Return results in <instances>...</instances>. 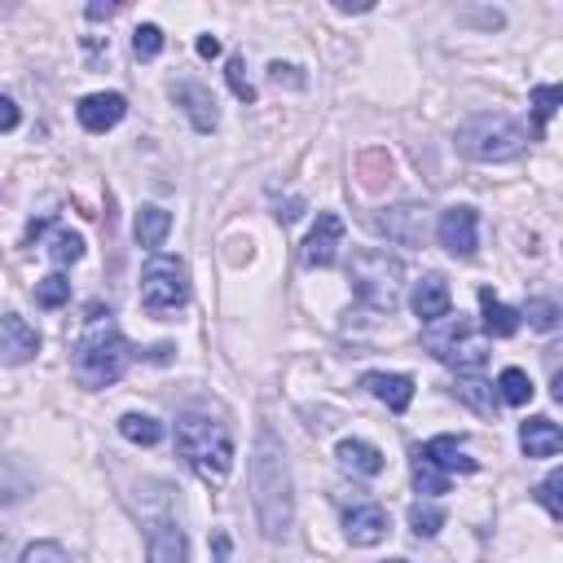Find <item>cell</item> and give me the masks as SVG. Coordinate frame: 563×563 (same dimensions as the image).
I'll use <instances>...</instances> for the list:
<instances>
[{"label":"cell","instance_id":"6da1fadb","mask_svg":"<svg viewBox=\"0 0 563 563\" xmlns=\"http://www.w3.org/2000/svg\"><path fill=\"white\" fill-rule=\"evenodd\" d=\"M251 506H255L260 532L268 541H286V532L295 523V493H290L286 453L268 427H260L255 453H251Z\"/></svg>","mask_w":563,"mask_h":563},{"label":"cell","instance_id":"7a4b0ae2","mask_svg":"<svg viewBox=\"0 0 563 563\" xmlns=\"http://www.w3.org/2000/svg\"><path fill=\"white\" fill-rule=\"evenodd\" d=\"M128 361H132V347H128L123 330L114 325L110 308L92 303L84 325H79V334H75V343H70V374H75V383L88 387V391H101V387L123 378Z\"/></svg>","mask_w":563,"mask_h":563},{"label":"cell","instance_id":"3957f363","mask_svg":"<svg viewBox=\"0 0 563 563\" xmlns=\"http://www.w3.org/2000/svg\"><path fill=\"white\" fill-rule=\"evenodd\" d=\"M176 453L207 479L220 484L233 471V435L224 422L207 418V413H185L176 418Z\"/></svg>","mask_w":563,"mask_h":563},{"label":"cell","instance_id":"277c9868","mask_svg":"<svg viewBox=\"0 0 563 563\" xmlns=\"http://www.w3.org/2000/svg\"><path fill=\"white\" fill-rule=\"evenodd\" d=\"M453 141H457V150H462L466 158H475V163H506V158L523 154L528 128H523L519 119L501 114V110H479V114H471V119L457 123Z\"/></svg>","mask_w":563,"mask_h":563},{"label":"cell","instance_id":"5b68a950","mask_svg":"<svg viewBox=\"0 0 563 563\" xmlns=\"http://www.w3.org/2000/svg\"><path fill=\"white\" fill-rule=\"evenodd\" d=\"M347 282L369 312H391L405 295V264L387 251H356L347 264Z\"/></svg>","mask_w":563,"mask_h":563},{"label":"cell","instance_id":"8992f818","mask_svg":"<svg viewBox=\"0 0 563 563\" xmlns=\"http://www.w3.org/2000/svg\"><path fill=\"white\" fill-rule=\"evenodd\" d=\"M189 303V268L176 255H150L141 268V308L150 317H167Z\"/></svg>","mask_w":563,"mask_h":563},{"label":"cell","instance_id":"52a82bcc","mask_svg":"<svg viewBox=\"0 0 563 563\" xmlns=\"http://www.w3.org/2000/svg\"><path fill=\"white\" fill-rule=\"evenodd\" d=\"M435 238L457 260L475 255V246H479V216H475V207H449V211H440Z\"/></svg>","mask_w":563,"mask_h":563},{"label":"cell","instance_id":"ba28073f","mask_svg":"<svg viewBox=\"0 0 563 563\" xmlns=\"http://www.w3.org/2000/svg\"><path fill=\"white\" fill-rule=\"evenodd\" d=\"M35 352H40V330L26 317L4 312L0 317V361L4 365H26V361H35Z\"/></svg>","mask_w":563,"mask_h":563},{"label":"cell","instance_id":"9c48e42d","mask_svg":"<svg viewBox=\"0 0 563 563\" xmlns=\"http://www.w3.org/2000/svg\"><path fill=\"white\" fill-rule=\"evenodd\" d=\"M339 246H343V220L334 211H321L308 242H303V264L308 268H330L339 260Z\"/></svg>","mask_w":563,"mask_h":563},{"label":"cell","instance_id":"30bf717a","mask_svg":"<svg viewBox=\"0 0 563 563\" xmlns=\"http://www.w3.org/2000/svg\"><path fill=\"white\" fill-rule=\"evenodd\" d=\"M172 101L189 114V123H194V132H216V123H220V110H216V97L202 88V84H194V79H176L172 88Z\"/></svg>","mask_w":563,"mask_h":563},{"label":"cell","instance_id":"8fae6325","mask_svg":"<svg viewBox=\"0 0 563 563\" xmlns=\"http://www.w3.org/2000/svg\"><path fill=\"white\" fill-rule=\"evenodd\" d=\"M75 114H79L84 132H110L128 114V97L123 92H88V97H79Z\"/></svg>","mask_w":563,"mask_h":563},{"label":"cell","instance_id":"7c38bea8","mask_svg":"<svg viewBox=\"0 0 563 563\" xmlns=\"http://www.w3.org/2000/svg\"><path fill=\"white\" fill-rule=\"evenodd\" d=\"M449 303H453V295H449V282H444L440 273H422V277L413 282V290H409V308H413V317H418L422 325L449 317Z\"/></svg>","mask_w":563,"mask_h":563},{"label":"cell","instance_id":"4fadbf2b","mask_svg":"<svg viewBox=\"0 0 563 563\" xmlns=\"http://www.w3.org/2000/svg\"><path fill=\"white\" fill-rule=\"evenodd\" d=\"M387 510L378 506V501H361V506H352L347 515H343V537L352 541V545H378L383 537H387Z\"/></svg>","mask_w":563,"mask_h":563},{"label":"cell","instance_id":"5bb4252c","mask_svg":"<svg viewBox=\"0 0 563 563\" xmlns=\"http://www.w3.org/2000/svg\"><path fill=\"white\" fill-rule=\"evenodd\" d=\"M361 387H365L374 400H383L391 413H405V409H409V400H413V378H409V374L369 369V374H361Z\"/></svg>","mask_w":563,"mask_h":563},{"label":"cell","instance_id":"9a60e30c","mask_svg":"<svg viewBox=\"0 0 563 563\" xmlns=\"http://www.w3.org/2000/svg\"><path fill=\"white\" fill-rule=\"evenodd\" d=\"M519 449H523V457H554V453L563 449V431H559V422L545 418V413L523 418V422H519Z\"/></svg>","mask_w":563,"mask_h":563},{"label":"cell","instance_id":"2e32d148","mask_svg":"<svg viewBox=\"0 0 563 563\" xmlns=\"http://www.w3.org/2000/svg\"><path fill=\"white\" fill-rule=\"evenodd\" d=\"M189 559V541L180 532V523L158 519L145 537V563H185Z\"/></svg>","mask_w":563,"mask_h":563},{"label":"cell","instance_id":"e0dca14e","mask_svg":"<svg viewBox=\"0 0 563 563\" xmlns=\"http://www.w3.org/2000/svg\"><path fill=\"white\" fill-rule=\"evenodd\" d=\"M418 453L431 466H440L444 475H471L475 471V457H466V449H462L457 435H431L427 444H418Z\"/></svg>","mask_w":563,"mask_h":563},{"label":"cell","instance_id":"ac0fdd59","mask_svg":"<svg viewBox=\"0 0 563 563\" xmlns=\"http://www.w3.org/2000/svg\"><path fill=\"white\" fill-rule=\"evenodd\" d=\"M466 334H471V325H466L462 317H440V321H427V325H422V343H427V352H431L435 361H444Z\"/></svg>","mask_w":563,"mask_h":563},{"label":"cell","instance_id":"d6986e66","mask_svg":"<svg viewBox=\"0 0 563 563\" xmlns=\"http://www.w3.org/2000/svg\"><path fill=\"white\" fill-rule=\"evenodd\" d=\"M378 229H383L391 242L413 246V242H422V207H413V202L391 207L387 216H378Z\"/></svg>","mask_w":563,"mask_h":563},{"label":"cell","instance_id":"ffe728a7","mask_svg":"<svg viewBox=\"0 0 563 563\" xmlns=\"http://www.w3.org/2000/svg\"><path fill=\"white\" fill-rule=\"evenodd\" d=\"M479 312H484V334H488V339H510V334L519 330V308L501 303L488 286L479 290Z\"/></svg>","mask_w":563,"mask_h":563},{"label":"cell","instance_id":"44dd1931","mask_svg":"<svg viewBox=\"0 0 563 563\" xmlns=\"http://www.w3.org/2000/svg\"><path fill=\"white\" fill-rule=\"evenodd\" d=\"M466 409H475V413H497V391H493V383L484 378V374H457L453 378V387H449Z\"/></svg>","mask_w":563,"mask_h":563},{"label":"cell","instance_id":"7402d4cb","mask_svg":"<svg viewBox=\"0 0 563 563\" xmlns=\"http://www.w3.org/2000/svg\"><path fill=\"white\" fill-rule=\"evenodd\" d=\"M334 457H339V466H347L352 475H378V471L387 466V462H383V449L369 444V440H339Z\"/></svg>","mask_w":563,"mask_h":563},{"label":"cell","instance_id":"603a6c76","mask_svg":"<svg viewBox=\"0 0 563 563\" xmlns=\"http://www.w3.org/2000/svg\"><path fill=\"white\" fill-rule=\"evenodd\" d=\"M132 233H136V242L150 246V251L163 246L167 233H172V211H163V207H141L136 220H132Z\"/></svg>","mask_w":563,"mask_h":563},{"label":"cell","instance_id":"cb8c5ba5","mask_svg":"<svg viewBox=\"0 0 563 563\" xmlns=\"http://www.w3.org/2000/svg\"><path fill=\"white\" fill-rule=\"evenodd\" d=\"M493 391H497L501 405H528L537 387H532V378H528L519 365H506V369L497 374V387H493Z\"/></svg>","mask_w":563,"mask_h":563},{"label":"cell","instance_id":"d4e9b609","mask_svg":"<svg viewBox=\"0 0 563 563\" xmlns=\"http://www.w3.org/2000/svg\"><path fill=\"white\" fill-rule=\"evenodd\" d=\"M26 493H31V475H26V466L13 462V457H0V506H18Z\"/></svg>","mask_w":563,"mask_h":563},{"label":"cell","instance_id":"484cf974","mask_svg":"<svg viewBox=\"0 0 563 563\" xmlns=\"http://www.w3.org/2000/svg\"><path fill=\"white\" fill-rule=\"evenodd\" d=\"M484 361H488V343H484V339H475V334H466V339L444 356V365H453L457 374H479V369H484Z\"/></svg>","mask_w":563,"mask_h":563},{"label":"cell","instance_id":"4316f807","mask_svg":"<svg viewBox=\"0 0 563 563\" xmlns=\"http://www.w3.org/2000/svg\"><path fill=\"white\" fill-rule=\"evenodd\" d=\"M409 475H413V488H418L422 497H440V493H449V475H444L440 466H431L418 449H413V457H409Z\"/></svg>","mask_w":563,"mask_h":563},{"label":"cell","instance_id":"83f0119b","mask_svg":"<svg viewBox=\"0 0 563 563\" xmlns=\"http://www.w3.org/2000/svg\"><path fill=\"white\" fill-rule=\"evenodd\" d=\"M119 435L123 440H132V444H158L163 440V422L158 418H150V413H123L119 418Z\"/></svg>","mask_w":563,"mask_h":563},{"label":"cell","instance_id":"f1b7e54d","mask_svg":"<svg viewBox=\"0 0 563 563\" xmlns=\"http://www.w3.org/2000/svg\"><path fill=\"white\" fill-rule=\"evenodd\" d=\"M559 101H563V88H559V84H537V88H532V119H537L532 136L545 132V123H550V114L559 110Z\"/></svg>","mask_w":563,"mask_h":563},{"label":"cell","instance_id":"f546056e","mask_svg":"<svg viewBox=\"0 0 563 563\" xmlns=\"http://www.w3.org/2000/svg\"><path fill=\"white\" fill-rule=\"evenodd\" d=\"M48 255H53V264H75L79 255H84V238L75 233V229H48Z\"/></svg>","mask_w":563,"mask_h":563},{"label":"cell","instance_id":"4dcf8cb0","mask_svg":"<svg viewBox=\"0 0 563 563\" xmlns=\"http://www.w3.org/2000/svg\"><path fill=\"white\" fill-rule=\"evenodd\" d=\"M409 528H413V537H435L444 528V510L431 506V501H413L409 506Z\"/></svg>","mask_w":563,"mask_h":563},{"label":"cell","instance_id":"1f68e13d","mask_svg":"<svg viewBox=\"0 0 563 563\" xmlns=\"http://www.w3.org/2000/svg\"><path fill=\"white\" fill-rule=\"evenodd\" d=\"M66 299H70V282L62 273H48V277L35 282V303L40 308H62Z\"/></svg>","mask_w":563,"mask_h":563},{"label":"cell","instance_id":"d6a6232c","mask_svg":"<svg viewBox=\"0 0 563 563\" xmlns=\"http://www.w3.org/2000/svg\"><path fill=\"white\" fill-rule=\"evenodd\" d=\"M132 53H136L141 62L158 57V53H163V26H154V22H141V26L132 31Z\"/></svg>","mask_w":563,"mask_h":563},{"label":"cell","instance_id":"836d02e7","mask_svg":"<svg viewBox=\"0 0 563 563\" xmlns=\"http://www.w3.org/2000/svg\"><path fill=\"white\" fill-rule=\"evenodd\" d=\"M519 317H528L532 330H545V334H550V330L559 325V303H554V299H528V308H523Z\"/></svg>","mask_w":563,"mask_h":563},{"label":"cell","instance_id":"e575fe53","mask_svg":"<svg viewBox=\"0 0 563 563\" xmlns=\"http://www.w3.org/2000/svg\"><path fill=\"white\" fill-rule=\"evenodd\" d=\"M559 488H563V471H550V475L537 484V501L545 506L550 519H563V497H559Z\"/></svg>","mask_w":563,"mask_h":563},{"label":"cell","instance_id":"d590c367","mask_svg":"<svg viewBox=\"0 0 563 563\" xmlns=\"http://www.w3.org/2000/svg\"><path fill=\"white\" fill-rule=\"evenodd\" d=\"M18 563H70V554H66V545H57V541H31Z\"/></svg>","mask_w":563,"mask_h":563},{"label":"cell","instance_id":"8d00e7d4","mask_svg":"<svg viewBox=\"0 0 563 563\" xmlns=\"http://www.w3.org/2000/svg\"><path fill=\"white\" fill-rule=\"evenodd\" d=\"M224 75H229V88H233L238 101H255V84L246 79V62L242 57H229V70Z\"/></svg>","mask_w":563,"mask_h":563},{"label":"cell","instance_id":"74e56055","mask_svg":"<svg viewBox=\"0 0 563 563\" xmlns=\"http://www.w3.org/2000/svg\"><path fill=\"white\" fill-rule=\"evenodd\" d=\"M268 79L273 84H290V88H303L308 79L299 75V66H290V62H268Z\"/></svg>","mask_w":563,"mask_h":563},{"label":"cell","instance_id":"f35d334b","mask_svg":"<svg viewBox=\"0 0 563 563\" xmlns=\"http://www.w3.org/2000/svg\"><path fill=\"white\" fill-rule=\"evenodd\" d=\"M22 123V110H18V101L13 97H0V132H13Z\"/></svg>","mask_w":563,"mask_h":563},{"label":"cell","instance_id":"ab89813d","mask_svg":"<svg viewBox=\"0 0 563 563\" xmlns=\"http://www.w3.org/2000/svg\"><path fill=\"white\" fill-rule=\"evenodd\" d=\"M299 211H303V202H299V198H286V207H282V211H273V216H277L282 224H290V220H295Z\"/></svg>","mask_w":563,"mask_h":563},{"label":"cell","instance_id":"60d3db41","mask_svg":"<svg viewBox=\"0 0 563 563\" xmlns=\"http://www.w3.org/2000/svg\"><path fill=\"white\" fill-rule=\"evenodd\" d=\"M211 545H216V563H229V532H216Z\"/></svg>","mask_w":563,"mask_h":563},{"label":"cell","instance_id":"b9f144b4","mask_svg":"<svg viewBox=\"0 0 563 563\" xmlns=\"http://www.w3.org/2000/svg\"><path fill=\"white\" fill-rule=\"evenodd\" d=\"M198 53H202V57H220V40H216V35H202V40H198Z\"/></svg>","mask_w":563,"mask_h":563},{"label":"cell","instance_id":"7bdbcfd3","mask_svg":"<svg viewBox=\"0 0 563 563\" xmlns=\"http://www.w3.org/2000/svg\"><path fill=\"white\" fill-rule=\"evenodd\" d=\"M114 9H119V4H88V9H84V13H88V18H92V22H101V18H110V13H114Z\"/></svg>","mask_w":563,"mask_h":563},{"label":"cell","instance_id":"ee69618b","mask_svg":"<svg viewBox=\"0 0 563 563\" xmlns=\"http://www.w3.org/2000/svg\"><path fill=\"white\" fill-rule=\"evenodd\" d=\"M0 563H13V554H9V537L0 532Z\"/></svg>","mask_w":563,"mask_h":563},{"label":"cell","instance_id":"f6af8a7d","mask_svg":"<svg viewBox=\"0 0 563 563\" xmlns=\"http://www.w3.org/2000/svg\"><path fill=\"white\" fill-rule=\"evenodd\" d=\"M383 563H409V559H383Z\"/></svg>","mask_w":563,"mask_h":563}]
</instances>
